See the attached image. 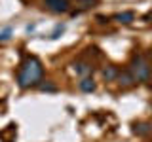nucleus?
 <instances>
[{"label":"nucleus","mask_w":152,"mask_h":142,"mask_svg":"<svg viewBox=\"0 0 152 142\" xmlns=\"http://www.w3.org/2000/svg\"><path fill=\"white\" fill-rule=\"evenodd\" d=\"M42 74H44L42 63L36 59V57H28L25 63H23L21 70H19V76H17L19 87L27 89V87H32V85H36V83L42 80Z\"/></svg>","instance_id":"f257e3e1"},{"label":"nucleus","mask_w":152,"mask_h":142,"mask_svg":"<svg viewBox=\"0 0 152 142\" xmlns=\"http://www.w3.org/2000/svg\"><path fill=\"white\" fill-rule=\"evenodd\" d=\"M129 72L133 74L135 82H148L150 80V64L142 55H135L129 64Z\"/></svg>","instance_id":"f03ea898"},{"label":"nucleus","mask_w":152,"mask_h":142,"mask_svg":"<svg viewBox=\"0 0 152 142\" xmlns=\"http://www.w3.org/2000/svg\"><path fill=\"white\" fill-rule=\"evenodd\" d=\"M44 6L50 9L51 13H66V12H70L69 0H44Z\"/></svg>","instance_id":"7ed1b4c3"},{"label":"nucleus","mask_w":152,"mask_h":142,"mask_svg":"<svg viewBox=\"0 0 152 142\" xmlns=\"http://www.w3.org/2000/svg\"><path fill=\"white\" fill-rule=\"evenodd\" d=\"M118 83L122 85V87H131L133 83H135V78H133V74L129 72V70H120L116 76Z\"/></svg>","instance_id":"20e7f679"},{"label":"nucleus","mask_w":152,"mask_h":142,"mask_svg":"<svg viewBox=\"0 0 152 142\" xmlns=\"http://www.w3.org/2000/svg\"><path fill=\"white\" fill-rule=\"evenodd\" d=\"M112 19L118 21V23H124V25H129V23L135 21V13L133 12H120V13H116Z\"/></svg>","instance_id":"39448f33"},{"label":"nucleus","mask_w":152,"mask_h":142,"mask_svg":"<svg viewBox=\"0 0 152 142\" xmlns=\"http://www.w3.org/2000/svg\"><path fill=\"white\" fill-rule=\"evenodd\" d=\"M78 87H80V91H84V93H93L97 85H95L93 78H82L78 82Z\"/></svg>","instance_id":"423d86ee"},{"label":"nucleus","mask_w":152,"mask_h":142,"mask_svg":"<svg viewBox=\"0 0 152 142\" xmlns=\"http://www.w3.org/2000/svg\"><path fill=\"white\" fill-rule=\"evenodd\" d=\"M74 72L78 76H84V78H88V74L93 72V66L88 64V63H76L74 64Z\"/></svg>","instance_id":"0eeeda50"},{"label":"nucleus","mask_w":152,"mask_h":142,"mask_svg":"<svg viewBox=\"0 0 152 142\" xmlns=\"http://www.w3.org/2000/svg\"><path fill=\"white\" fill-rule=\"evenodd\" d=\"M133 133H135L137 136H145V135H148V133H152V125L150 123H135V125H133Z\"/></svg>","instance_id":"6e6552de"},{"label":"nucleus","mask_w":152,"mask_h":142,"mask_svg":"<svg viewBox=\"0 0 152 142\" xmlns=\"http://www.w3.org/2000/svg\"><path fill=\"white\" fill-rule=\"evenodd\" d=\"M118 72H120V70H118L116 66L108 64V66H104V68H103V78L107 80V82H114L116 76H118Z\"/></svg>","instance_id":"1a4fd4ad"},{"label":"nucleus","mask_w":152,"mask_h":142,"mask_svg":"<svg viewBox=\"0 0 152 142\" xmlns=\"http://www.w3.org/2000/svg\"><path fill=\"white\" fill-rule=\"evenodd\" d=\"M76 2H78V6L82 8V9H88V8L95 6V4H97V0H76Z\"/></svg>","instance_id":"9d476101"},{"label":"nucleus","mask_w":152,"mask_h":142,"mask_svg":"<svg viewBox=\"0 0 152 142\" xmlns=\"http://www.w3.org/2000/svg\"><path fill=\"white\" fill-rule=\"evenodd\" d=\"M63 32H65V25H57L55 30L50 34V38H51V40H55V38H59V34H63Z\"/></svg>","instance_id":"9b49d317"},{"label":"nucleus","mask_w":152,"mask_h":142,"mask_svg":"<svg viewBox=\"0 0 152 142\" xmlns=\"http://www.w3.org/2000/svg\"><path fill=\"white\" fill-rule=\"evenodd\" d=\"M40 89H42V91H50V93L57 91V87H55L53 83H50V82H46V83H40Z\"/></svg>","instance_id":"f8f14e48"},{"label":"nucleus","mask_w":152,"mask_h":142,"mask_svg":"<svg viewBox=\"0 0 152 142\" xmlns=\"http://www.w3.org/2000/svg\"><path fill=\"white\" fill-rule=\"evenodd\" d=\"M10 34H12V28H4V30L2 32H0V42H4V40H8V38H10Z\"/></svg>","instance_id":"ddd939ff"}]
</instances>
